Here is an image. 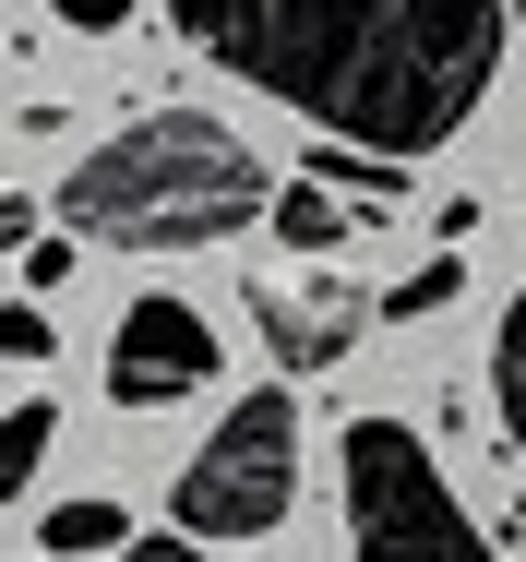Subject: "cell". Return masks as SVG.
I'll return each instance as SVG.
<instances>
[{
    "label": "cell",
    "mask_w": 526,
    "mask_h": 562,
    "mask_svg": "<svg viewBox=\"0 0 526 562\" xmlns=\"http://www.w3.org/2000/svg\"><path fill=\"white\" fill-rule=\"evenodd\" d=\"M48 12H60V24H85V36H120L144 0H48Z\"/></svg>",
    "instance_id": "9a60e30c"
},
{
    "label": "cell",
    "mask_w": 526,
    "mask_h": 562,
    "mask_svg": "<svg viewBox=\"0 0 526 562\" xmlns=\"http://www.w3.org/2000/svg\"><path fill=\"white\" fill-rule=\"evenodd\" d=\"M347 227H359V204H347V192H323L312 168H300V180H288V192H276V239H288V251H300V263H323V251H335V239H347Z\"/></svg>",
    "instance_id": "52a82bcc"
},
{
    "label": "cell",
    "mask_w": 526,
    "mask_h": 562,
    "mask_svg": "<svg viewBox=\"0 0 526 562\" xmlns=\"http://www.w3.org/2000/svg\"><path fill=\"white\" fill-rule=\"evenodd\" d=\"M491 395H503V431L526 454V288H515V312H503V336H491Z\"/></svg>",
    "instance_id": "7c38bea8"
},
{
    "label": "cell",
    "mask_w": 526,
    "mask_h": 562,
    "mask_svg": "<svg viewBox=\"0 0 526 562\" xmlns=\"http://www.w3.org/2000/svg\"><path fill=\"white\" fill-rule=\"evenodd\" d=\"M371 312H383V300L347 288V276H251V324H264V347H276L288 371H335Z\"/></svg>",
    "instance_id": "8992f818"
},
{
    "label": "cell",
    "mask_w": 526,
    "mask_h": 562,
    "mask_svg": "<svg viewBox=\"0 0 526 562\" xmlns=\"http://www.w3.org/2000/svg\"><path fill=\"white\" fill-rule=\"evenodd\" d=\"M251 216H276L264 156L204 109H156L132 132H108L85 168H60V227H85L108 251H192V239H227Z\"/></svg>",
    "instance_id": "7a4b0ae2"
},
{
    "label": "cell",
    "mask_w": 526,
    "mask_h": 562,
    "mask_svg": "<svg viewBox=\"0 0 526 562\" xmlns=\"http://www.w3.org/2000/svg\"><path fill=\"white\" fill-rule=\"evenodd\" d=\"M72 239H85V227H60V239H24V263H12V276H24V300H48V288H60V276L85 263Z\"/></svg>",
    "instance_id": "4fadbf2b"
},
{
    "label": "cell",
    "mask_w": 526,
    "mask_h": 562,
    "mask_svg": "<svg viewBox=\"0 0 526 562\" xmlns=\"http://www.w3.org/2000/svg\"><path fill=\"white\" fill-rule=\"evenodd\" d=\"M467 300V263L443 251V263H407L395 288H383V324H430V312H455Z\"/></svg>",
    "instance_id": "8fae6325"
},
{
    "label": "cell",
    "mask_w": 526,
    "mask_h": 562,
    "mask_svg": "<svg viewBox=\"0 0 526 562\" xmlns=\"http://www.w3.org/2000/svg\"><path fill=\"white\" fill-rule=\"evenodd\" d=\"M48 443H60V407H48V395H24V407L0 419V503H24V491H36Z\"/></svg>",
    "instance_id": "9c48e42d"
},
{
    "label": "cell",
    "mask_w": 526,
    "mask_h": 562,
    "mask_svg": "<svg viewBox=\"0 0 526 562\" xmlns=\"http://www.w3.org/2000/svg\"><path fill=\"white\" fill-rule=\"evenodd\" d=\"M0 359H48V300H12L0 312Z\"/></svg>",
    "instance_id": "5bb4252c"
},
{
    "label": "cell",
    "mask_w": 526,
    "mask_h": 562,
    "mask_svg": "<svg viewBox=\"0 0 526 562\" xmlns=\"http://www.w3.org/2000/svg\"><path fill=\"white\" fill-rule=\"evenodd\" d=\"M108 562H204V551H192V527H180V539H132V551H108Z\"/></svg>",
    "instance_id": "2e32d148"
},
{
    "label": "cell",
    "mask_w": 526,
    "mask_h": 562,
    "mask_svg": "<svg viewBox=\"0 0 526 562\" xmlns=\"http://www.w3.org/2000/svg\"><path fill=\"white\" fill-rule=\"evenodd\" d=\"M347 562H503L407 419H347Z\"/></svg>",
    "instance_id": "3957f363"
},
{
    "label": "cell",
    "mask_w": 526,
    "mask_h": 562,
    "mask_svg": "<svg viewBox=\"0 0 526 562\" xmlns=\"http://www.w3.org/2000/svg\"><path fill=\"white\" fill-rule=\"evenodd\" d=\"M204 383H215V324L192 300L144 288V300L120 312V336H108V395H120V407H180V395H204Z\"/></svg>",
    "instance_id": "5b68a950"
},
{
    "label": "cell",
    "mask_w": 526,
    "mask_h": 562,
    "mask_svg": "<svg viewBox=\"0 0 526 562\" xmlns=\"http://www.w3.org/2000/svg\"><path fill=\"white\" fill-rule=\"evenodd\" d=\"M300 168H312L323 192H347V204H359V216H371V204H407V168H395V156H383V144H312V156H300Z\"/></svg>",
    "instance_id": "ba28073f"
},
{
    "label": "cell",
    "mask_w": 526,
    "mask_h": 562,
    "mask_svg": "<svg viewBox=\"0 0 526 562\" xmlns=\"http://www.w3.org/2000/svg\"><path fill=\"white\" fill-rule=\"evenodd\" d=\"M168 12L215 72L383 156L455 144L503 72V0H168Z\"/></svg>",
    "instance_id": "6da1fadb"
},
{
    "label": "cell",
    "mask_w": 526,
    "mask_h": 562,
    "mask_svg": "<svg viewBox=\"0 0 526 562\" xmlns=\"http://www.w3.org/2000/svg\"><path fill=\"white\" fill-rule=\"evenodd\" d=\"M36 551H132V515H120V503H48V515H36Z\"/></svg>",
    "instance_id": "30bf717a"
},
{
    "label": "cell",
    "mask_w": 526,
    "mask_h": 562,
    "mask_svg": "<svg viewBox=\"0 0 526 562\" xmlns=\"http://www.w3.org/2000/svg\"><path fill=\"white\" fill-rule=\"evenodd\" d=\"M288 503H300V395L264 383L204 431V454L168 491V515L192 539H264V527H288Z\"/></svg>",
    "instance_id": "277c9868"
}]
</instances>
